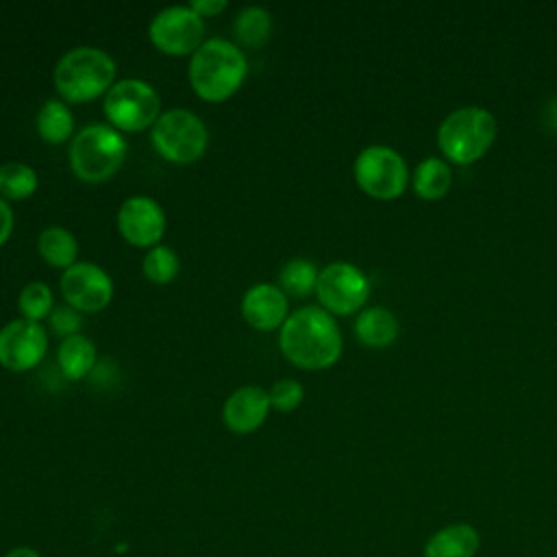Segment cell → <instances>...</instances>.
Listing matches in <instances>:
<instances>
[{"instance_id": "cell-31", "label": "cell", "mask_w": 557, "mask_h": 557, "mask_svg": "<svg viewBox=\"0 0 557 557\" xmlns=\"http://www.w3.org/2000/svg\"><path fill=\"white\" fill-rule=\"evenodd\" d=\"M4 557H41V555L30 546H15Z\"/></svg>"}, {"instance_id": "cell-30", "label": "cell", "mask_w": 557, "mask_h": 557, "mask_svg": "<svg viewBox=\"0 0 557 557\" xmlns=\"http://www.w3.org/2000/svg\"><path fill=\"white\" fill-rule=\"evenodd\" d=\"M13 231V211L4 198H0V246L7 244Z\"/></svg>"}, {"instance_id": "cell-13", "label": "cell", "mask_w": 557, "mask_h": 557, "mask_svg": "<svg viewBox=\"0 0 557 557\" xmlns=\"http://www.w3.org/2000/svg\"><path fill=\"white\" fill-rule=\"evenodd\" d=\"M117 228L128 244L137 248H154L165 233V213L157 200L133 196L126 198L117 211Z\"/></svg>"}, {"instance_id": "cell-1", "label": "cell", "mask_w": 557, "mask_h": 557, "mask_svg": "<svg viewBox=\"0 0 557 557\" xmlns=\"http://www.w3.org/2000/svg\"><path fill=\"white\" fill-rule=\"evenodd\" d=\"M281 352L302 370H324L342 355V333L322 307H302L287 315L278 335Z\"/></svg>"}, {"instance_id": "cell-16", "label": "cell", "mask_w": 557, "mask_h": 557, "mask_svg": "<svg viewBox=\"0 0 557 557\" xmlns=\"http://www.w3.org/2000/svg\"><path fill=\"white\" fill-rule=\"evenodd\" d=\"M479 546V531L468 522H455L442 527L426 540L422 557H474Z\"/></svg>"}, {"instance_id": "cell-11", "label": "cell", "mask_w": 557, "mask_h": 557, "mask_svg": "<svg viewBox=\"0 0 557 557\" xmlns=\"http://www.w3.org/2000/svg\"><path fill=\"white\" fill-rule=\"evenodd\" d=\"M48 348V335L39 322L20 318L0 329V366L11 372L35 368Z\"/></svg>"}, {"instance_id": "cell-28", "label": "cell", "mask_w": 557, "mask_h": 557, "mask_svg": "<svg viewBox=\"0 0 557 557\" xmlns=\"http://www.w3.org/2000/svg\"><path fill=\"white\" fill-rule=\"evenodd\" d=\"M50 320V329L61 335L63 339L70 337V335H76L81 324H83V318H81V311H76L74 307H57L52 309V313L48 315Z\"/></svg>"}, {"instance_id": "cell-10", "label": "cell", "mask_w": 557, "mask_h": 557, "mask_svg": "<svg viewBox=\"0 0 557 557\" xmlns=\"http://www.w3.org/2000/svg\"><path fill=\"white\" fill-rule=\"evenodd\" d=\"M148 37L157 50L170 57L194 54L205 44V22L189 4L168 7L152 17Z\"/></svg>"}, {"instance_id": "cell-21", "label": "cell", "mask_w": 557, "mask_h": 557, "mask_svg": "<svg viewBox=\"0 0 557 557\" xmlns=\"http://www.w3.org/2000/svg\"><path fill=\"white\" fill-rule=\"evenodd\" d=\"M37 133L48 144H63L74 133V117L61 100H48L37 113Z\"/></svg>"}, {"instance_id": "cell-14", "label": "cell", "mask_w": 557, "mask_h": 557, "mask_svg": "<svg viewBox=\"0 0 557 557\" xmlns=\"http://www.w3.org/2000/svg\"><path fill=\"white\" fill-rule=\"evenodd\" d=\"M287 294L272 283L252 285L242 298V315L257 331H274L287 320Z\"/></svg>"}, {"instance_id": "cell-26", "label": "cell", "mask_w": 557, "mask_h": 557, "mask_svg": "<svg viewBox=\"0 0 557 557\" xmlns=\"http://www.w3.org/2000/svg\"><path fill=\"white\" fill-rule=\"evenodd\" d=\"M17 307H20L22 318L33 320V322L44 320L46 315L52 313V292H50V287L44 285V283H39V281L28 283V285L20 292Z\"/></svg>"}, {"instance_id": "cell-17", "label": "cell", "mask_w": 557, "mask_h": 557, "mask_svg": "<svg viewBox=\"0 0 557 557\" xmlns=\"http://www.w3.org/2000/svg\"><path fill=\"white\" fill-rule=\"evenodd\" d=\"M355 335L363 346L385 348L398 337V320L385 307L363 309L355 320Z\"/></svg>"}, {"instance_id": "cell-15", "label": "cell", "mask_w": 557, "mask_h": 557, "mask_svg": "<svg viewBox=\"0 0 557 557\" xmlns=\"http://www.w3.org/2000/svg\"><path fill=\"white\" fill-rule=\"evenodd\" d=\"M270 409V396L259 385H244L235 389L224 403V424L233 433H252L263 424Z\"/></svg>"}, {"instance_id": "cell-6", "label": "cell", "mask_w": 557, "mask_h": 557, "mask_svg": "<svg viewBox=\"0 0 557 557\" xmlns=\"http://www.w3.org/2000/svg\"><path fill=\"white\" fill-rule=\"evenodd\" d=\"M154 150L170 163L198 161L209 144V133L202 120L187 109H170L159 115L150 128Z\"/></svg>"}, {"instance_id": "cell-19", "label": "cell", "mask_w": 557, "mask_h": 557, "mask_svg": "<svg viewBox=\"0 0 557 557\" xmlns=\"http://www.w3.org/2000/svg\"><path fill=\"white\" fill-rule=\"evenodd\" d=\"M37 248H39V255L44 257V261L50 263L52 268L67 270L76 263V255H78L76 237L63 226L44 228L39 235Z\"/></svg>"}, {"instance_id": "cell-9", "label": "cell", "mask_w": 557, "mask_h": 557, "mask_svg": "<svg viewBox=\"0 0 557 557\" xmlns=\"http://www.w3.org/2000/svg\"><path fill=\"white\" fill-rule=\"evenodd\" d=\"M315 294L324 311L335 315H348L366 305L370 294V281L357 265L335 261L320 270Z\"/></svg>"}, {"instance_id": "cell-7", "label": "cell", "mask_w": 557, "mask_h": 557, "mask_svg": "<svg viewBox=\"0 0 557 557\" xmlns=\"http://www.w3.org/2000/svg\"><path fill=\"white\" fill-rule=\"evenodd\" d=\"M161 100L152 85L139 78L113 83L104 96V115L115 131L139 133L159 120Z\"/></svg>"}, {"instance_id": "cell-29", "label": "cell", "mask_w": 557, "mask_h": 557, "mask_svg": "<svg viewBox=\"0 0 557 557\" xmlns=\"http://www.w3.org/2000/svg\"><path fill=\"white\" fill-rule=\"evenodd\" d=\"M189 7H191L200 17H211V15L222 13V11L228 7V2H226V0H194Z\"/></svg>"}, {"instance_id": "cell-3", "label": "cell", "mask_w": 557, "mask_h": 557, "mask_svg": "<svg viewBox=\"0 0 557 557\" xmlns=\"http://www.w3.org/2000/svg\"><path fill=\"white\" fill-rule=\"evenodd\" d=\"M115 61L100 48L78 46L67 50L54 67V87L67 102L96 100L113 87Z\"/></svg>"}, {"instance_id": "cell-27", "label": "cell", "mask_w": 557, "mask_h": 557, "mask_svg": "<svg viewBox=\"0 0 557 557\" xmlns=\"http://www.w3.org/2000/svg\"><path fill=\"white\" fill-rule=\"evenodd\" d=\"M268 396H270V407L278 411H294L302 403L305 389L296 379H281L272 385Z\"/></svg>"}, {"instance_id": "cell-24", "label": "cell", "mask_w": 557, "mask_h": 557, "mask_svg": "<svg viewBox=\"0 0 557 557\" xmlns=\"http://www.w3.org/2000/svg\"><path fill=\"white\" fill-rule=\"evenodd\" d=\"M37 174L26 163H4L0 165V194L9 200H24L37 189Z\"/></svg>"}, {"instance_id": "cell-25", "label": "cell", "mask_w": 557, "mask_h": 557, "mask_svg": "<svg viewBox=\"0 0 557 557\" xmlns=\"http://www.w3.org/2000/svg\"><path fill=\"white\" fill-rule=\"evenodd\" d=\"M141 270L148 281H152L157 285H165L176 278V274L181 270V259L172 248L159 244L146 252Z\"/></svg>"}, {"instance_id": "cell-12", "label": "cell", "mask_w": 557, "mask_h": 557, "mask_svg": "<svg viewBox=\"0 0 557 557\" xmlns=\"http://www.w3.org/2000/svg\"><path fill=\"white\" fill-rule=\"evenodd\" d=\"M61 294L76 311L96 313L111 302L113 283L102 268L87 261H76L61 276Z\"/></svg>"}, {"instance_id": "cell-4", "label": "cell", "mask_w": 557, "mask_h": 557, "mask_svg": "<svg viewBox=\"0 0 557 557\" xmlns=\"http://www.w3.org/2000/svg\"><path fill=\"white\" fill-rule=\"evenodd\" d=\"M128 152L126 139L107 124H89L70 144L72 172L85 183L109 181L122 168Z\"/></svg>"}, {"instance_id": "cell-2", "label": "cell", "mask_w": 557, "mask_h": 557, "mask_svg": "<svg viewBox=\"0 0 557 557\" xmlns=\"http://www.w3.org/2000/svg\"><path fill=\"white\" fill-rule=\"evenodd\" d=\"M248 74L244 52L226 39H207L189 59V83L207 102L231 98Z\"/></svg>"}, {"instance_id": "cell-23", "label": "cell", "mask_w": 557, "mask_h": 557, "mask_svg": "<svg viewBox=\"0 0 557 557\" xmlns=\"http://www.w3.org/2000/svg\"><path fill=\"white\" fill-rule=\"evenodd\" d=\"M318 268L309 259H292L281 268V289L294 298L309 296L318 285Z\"/></svg>"}, {"instance_id": "cell-18", "label": "cell", "mask_w": 557, "mask_h": 557, "mask_svg": "<svg viewBox=\"0 0 557 557\" xmlns=\"http://www.w3.org/2000/svg\"><path fill=\"white\" fill-rule=\"evenodd\" d=\"M57 359L63 376L70 381H78L85 379L96 366V346L89 337L76 333L61 342Z\"/></svg>"}, {"instance_id": "cell-22", "label": "cell", "mask_w": 557, "mask_h": 557, "mask_svg": "<svg viewBox=\"0 0 557 557\" xmlns=\"http://www.w3.org/2000/svg\"><path fill=\"white\" fill-rule=\"evenodd\" d=\"M235 37L246 48H259L270 39L272 33V17L261 7H246L239 11L233 24Z\"/></svg>"}, {"instance_id": "cell-20", "label": "cell", "mask_w": 557, "mask_h": 557, "mask_svg": "<svg viewBox=\"0 0 557 557\" xmlns=\"http://www.w3.org/2000/svg\"><path fill=\"white\" fill-rule=\"evenodd\" d=\"M453 185V172L446 161L437 157L424 159L413 172V189L424 200H440Z\"/></svg>"}, {"instance_id": "cell-32", "label": "cell", "mask_w": 557, "mask_h": 557, "mask_svg": "<svg viewBox=\"0 0 557 557\" xmlns=\"http://www.w3.org/2000/svg\"><path fill=\"white\" fill-rule=\"evenodd\" d=\"M546 122L557 131V100H553L546 109Z\"/></svg>"}, {"instance_id": "cell-8", "label": "cell", "mask_w": 557, "mask_h": 557, "mask_svg": "<svg viewBox=\"0 0 557 557\" xmlns=\"http://www.w3.org/2000/svg\"><path fill=\"white\" fill-rule=\"evenodd\" d=\"M357 185L376 200L398 198L409 181V170L400 152L389 146H368L355 159Z\"/></svg>"}, {"instance_id": "cell-5", "label": "cell", "mask_w": 557, "mask_h": 557, "mask_svg": "<svg viewBox=\"0 0 557 557\" xmlns=\"http://www.w3.org/2000/svg\"><path fill=\"white\" fill-rule=\"evenodd\" d=\"M496 137V120L487 109L461 107L444 117L437 128V144L453 163L479 161Z\"/></svg>"}]
</instances>
